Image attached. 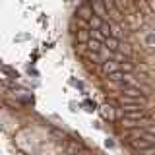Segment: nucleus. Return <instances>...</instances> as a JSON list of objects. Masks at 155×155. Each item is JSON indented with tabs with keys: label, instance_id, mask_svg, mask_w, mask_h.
Masks as SVG:
<instances>
[{
	"label": "nucleus",
	"instance_id": "f257e3e1",
	"mask_svg": "<svg viewBox=\"0 0 155 155\" xmlns=\"http://www.w3.org/2000/svg\"><path fill=\"white\" fill-rule=\"evenodd\" d=\"M68 41L126 155H155V0H80Z\"/></svg>",
	"mask_w": 155,
	"mask_h": 155
},
{
	"label": "nucleus",
	"instance_id": "f03ea898",
	"mask_svg": "<svg viewBox=\"0 0 155 155\" xmlns=\"http://www.w3.org/2000/svg\"><path fill=\"white\" fill-rule=\"evenodd\" d=\"M2 130L12 155H103L87 140L54 124L27 97L4 87Z\"/></svg>",
	"mask_w": 155,
	"mask_h": 155
}]
</instances>
